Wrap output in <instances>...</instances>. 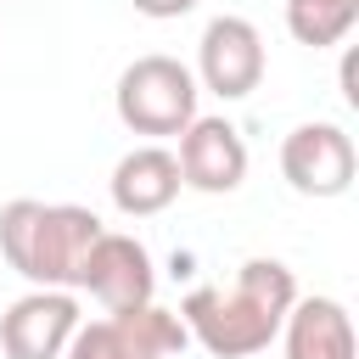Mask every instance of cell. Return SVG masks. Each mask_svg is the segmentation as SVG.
<instances>
[{"label":"cell","mask_w":359,"mask_h":359,"mask_svg":"<svg viewBox=\"0 0 359 359\" xmlns=\"http://www.w3.org/2000/svg\"><path fill=\"white\" fill-rule=\"evenodd\" d=\"M359 22V0H286V28L297 45H342L348 28Z\"/></svg>","instance_id":"11"},{"label":"cell","mask_w":359,"mask_h":359,"mask_svg":"<svg viewBox=\"0 0 359 359\" xmlns=\"http://www.w3.org/2000/svg\"><path fill=\"white\" fill-rule=\"evenodd\" d=\"M196 90L219 95V101H241L264 84V34L247 17H213L196 39Z\"/></svg>","instance_id":"5"},{"label":"cell","mask_w":359,"mask_h":359,"mask_svg":"<svg viewBox=\"0 0 359 359\" xmlns=\"http://www.w3.org/2000/svg\"><path fill=\"white\" fill-rule=\"evenodd\" d=\"M62 359H163V353H151L118 314H107V320H79Z\"/></svg>","instance_id":"12"},{"label":"cell","mask_w":359,"mask_h":359,"mask_svg":"<svg viewBox=\"0 0 359 359\" xmlns=\"http://www.w3.org/2000/svg\"><path fill=\"white\" fill-rule=\"evenodd\" d=\"M73 331H79V297L34 286L0 314V359H62Z\"/></svg>","instance_id":"7"},{"label":"cell","mask_w":359,"mask_h":359,"mask_svg":"<svg viewBox=\"0 0 359 359\" xmlns=\"http://www.w3.org/2000/svg\"><path fill=\"white\" fill-rule=\"evenodd\" d=\"M107 191H112V208H118L123 219H151V213H163V208L180 196V163H174V151L157 146V140H151V146H135V151L118 157Z\"/></svg>","instance_id":"9"},{"label":"cell","mask_w":359,"mask_h":359,"mask_svg":"<svg viewBox=\"0 0 359 359\" xmlns=\"http://www.w3.org/2000/svg\"><path fill=\"white\" fill-rule=\"evenodd\" d=\"M292 303L297 275L280 258H247L230 275V286H191L174 314L213 359H252L280 337Z\"/></svg>","instance_id":"1"},{"label":"cell","mask_w":359,"mask_h":359,"mask_svg":"<svg viewBox=\"0 0 359 359\" xmlns=\"http://www.w3.org/2000/svg\"><path fill=\"white\" fill-rule=\"evenodd\" d=\"M140 17H157V22H168V17H185V11H196V0H129Z\"/></svg>","instance_id":"13"},{"label":"cell","mask_w":359,"mask_h":359,"mask_svg":"<svg viewBox=\"0 0 359 359\" xmlns=\"http://www.w3.org/2000/svg\"><path fill=\"white\" fill-rule=\"evenodd\" d=\"M107 224L79 208V202H34L17 196L0 208V258L28 280V286H56V292H79V269L90 241Z\"/></svg>","instance_id":"2"},{"label":"cell","mask_w":359,"mask_h":359,"mask_svg":"<svg viewBox=\"0 0 359 359\" xmlns=\"http://www.w3.org/2000/svg\"><path fill=\"white\" fill-rule=\"evenodd\" d=\"M280 359H353V320L337 297H297L280 325Z\"/></svg>","instance_id":"10"},{"label":"cell","mask_w":359,"mask_h":359,"mask_svg":"<svg viewBox=\"0 0 359 359\" xmlns=\"http://www.w3.org/2000/svg\"><path fill=\"white\" fill-rule=\"evenodd\" d=\"M280 174L297 196H342L359 174V151H353V135L342 123H297L286 140H280Z\"/></svg>","instance_id":"4"},{"label":"cell","mask_w":359,"mask_h":359,"mask_svg":"<svg viewBox=\"0 0 359 359\" xmlns=\"http://www.w3.org/2000/svg\"><path fill=\"white\" fill-rule=\"evenodd\" d=\"M174 140H180V151H174L180 185H191L202 196H230L247 180V140L230 118H202L196 112Z\"/></svg>","instance_id":"8"},{"label":"cell","mask_w":359,"mask_h":359,"mask_svg":"<svg viewBox=\"0 0 359 359\" xmlns=\"http://www.w3.org/2000/svg\"><path fill=\"white\" fill-rule=\"evenodd\" d=\"M196 73L180 62V56H135L123 73H118V90H112V107L123 118V129L135 135H151V140H168L180 135L191 118H196Z\"/></svg>","instance_id":"3"},{"label":"cell","mask_w":359,"mask_h":359,"mask_svg":"<svg viewBox=\"0 0 359 359\" xmlns=\"http://www.w3.org/2000/svg\"><path fill=\"white\" fill-rule=\"evenodd\" d=\"M79 292H90L107 314H123V309H140L151 303L157 292V264L146 252V241L123 236V230H101L84 252V269H79Z\"/></svg>","instance_id":"6"}]
</instances>
